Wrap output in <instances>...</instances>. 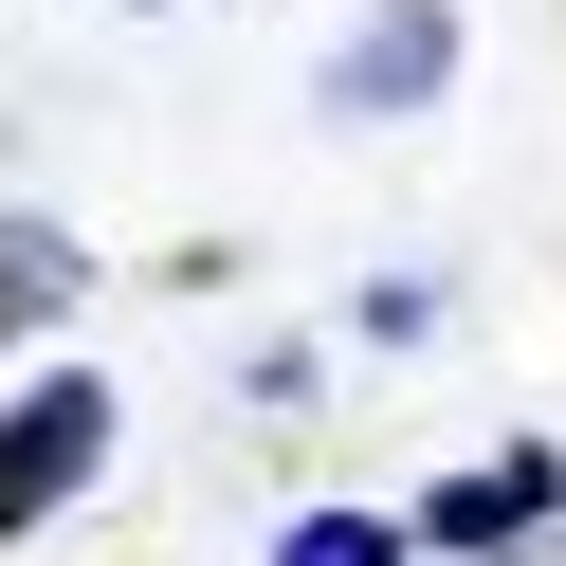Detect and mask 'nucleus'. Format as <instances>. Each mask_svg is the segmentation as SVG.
<instances>
[{
  "instance_id": "3",
  "label": "nucleus",
  "mask_w": 566,
  "mask_h": 566,
  "mask_svg": "<svg viewBox=\"0 0 566 566\" xmlns=\"http://www.w3.org/2000/svg\"><path fill=\"white\" fill-rule=\"evenodd\" d=\"M548 512H566V457L512 439V457H475V475L420 493V548H512V530H548Z\"/></svg>"
},
{
  "instance_id": "4",
  "label": "nucleus",
  "mask_w": 566,
  "mask_h": 566,
  "mask_svg": "<svg viewBox=\"0 0 566 566\" xmlns=\"http://www.w3.org/2000/svg\"><path fill=\"white\" fill-rule=\"evenodd\" d=\"M74 293H92V256H74V238H55V220H0V347H19V329H55Z\"/></svg>"
},
{
  "instance_id": "5",
  "label": "nucleus",
  "mask_w": 566,
  "mask_h": 566,
  "mask_svg": "<svg viewBox=\"0 0 566 566\" xmlns=\"http://www.w3.org/2000/svg\"><path fill=\"white\" fill-rule=\"evenodd\" d=\"M274 566H402V530H384V512H293Z\"/></svg>"
},
{
  "instance_id": "1",
  "label": "nucleus",
  "mask_w": 566,
  "mask_h": 566,
  "mask_svg": "<svg viewBox=\"0 0 566 566\" xmlns=\"http://www.w3.org/2000/svg\"><path fill=\"white\" fill-rule=\"evenodd\" d=\"M111 439H128V402L92 366H38V384H19V402H0V548L74 512V493L111 475Z\"/></svg>"
},
{
  "instance_id": "2",
  "label": "nucleus",
  "mask_w": 566,
  "mask_h": 566,
  "mask_svg": "<svg viewBox=\"0 0 566 566\" xmlns=\"http://www.w3.org/2000/svg\"><path fill=\"white\" fill-rule=\"evenodd\" d=\"M457 92V0H366V38L329 55V111H439Z\"/></svg>"
}]
</instances>
